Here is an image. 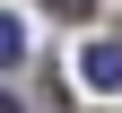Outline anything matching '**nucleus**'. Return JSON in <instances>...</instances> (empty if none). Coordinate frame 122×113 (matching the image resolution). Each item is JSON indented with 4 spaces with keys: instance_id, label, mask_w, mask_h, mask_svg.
Returning a JSON list of instances; mask_svg holds the SVG:
<instances>
[{
    "instance_id": "1",
    "label": "nucleus",
    "mask_w": 122,
    "mask_h": 113,
    "mask_svg": "<svg viewBox=\"0 0 122 113\" xmlns=\"http://www.w3.org/2000/svg\"><path fill=\"white\" fill-rule=\"evenodd\" d=\"M79 70L96 78V87H122V44H87V52H79Z\"/></svg>"
},
{
    "instance_id": "2",
    "label": "nucleus",
    "mask_w": 122,
    "mask_h": 113,
    "mask_svg": "<svg viewBox=\"0 0 122 113\" xmlns=\"http://www.w3.org/2000/svg\"><path fill=\"white\" fill-rule=\"evenodd\" d=\"M18 61H26V26H18V18H0V70H18Z\"/></svg>"
},
{
    "instance_id": "3",
    "label": "nucleus",
    "mask_w": 122,
    "mask_h": 113,
    "mask_svg": "<svg viewBox=\"0 0 122 113\" xmlns=\"http://www.w3.org/2000/svg\"><path fill=\"white\" fill-rule=\"evenodd\" d=\"M52 18H96V0H44Z\"/></svg>"
}]
</instances>
